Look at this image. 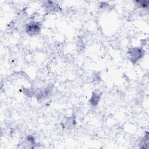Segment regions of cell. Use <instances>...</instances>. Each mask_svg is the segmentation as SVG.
<instances>
[{"label": "cell", "mask_w": 149, "mask_h": 149, "mask_svg": "<svg viewBox=\"0 0 149 149\" xmlns=\"http://www.w3.org/2000/svg\"><path fill=\"white\" fill-rule=\"evenodd\" d=\"M136 3H137V5L139 6V7L143 8H146L148 5V1H136Z\"/></svg>", "instance_id": "obj_8"}, {"label": "cell", "mask_w": 149, "mask_h": 149, "mask_svg": "<svg viewBox=\"0 0 149 149\" xmlns=\"http://www.w3.org/2000/svg\"><path fill=\"white\" fill-rule=\"evenodd\" d=\"M101 95H102V93L101 91L97 90H94L92 93L90 99L89 100L90 104L93 107H96L100 102Z\"/></svg>", "instance_id": "obj_5"}, {"label": "cell", "mask_w": 149, "mask_h": 149, "mask_svg": "<svg viewBox=\"0 0 149 149\" xmlns=\"http://www.w3.org/2000/svg\"><path fill=\"white\" fill-rule=\"evenodd\" d=\"M148 145V134L147 133V134L144 136V137L140 141L139 146L142 148H147Z\"/></svg>", "instance_id": "obj_7"}, {"label": "cell", "mask_w": 149, "mask_h": 149, "mask_svg": "<svg viewBox=\"0 0 149 149\" xmlns=\"http://www.w3.org/2000/svg\"><path fill=\"white\" fill-rule=\"evenodd\" d=\"M76 125V120L74 116H70L69 118H66L65 121L64 122L63 126L66 129H69Z\"/></svg>", "instance_id": "obj_6"}, {"label": "cell", "mask_w": 149, "mask_h": 149, "mask_svg": "<svg viewBox=\"0 0 149 149\" xmlns=\"http://www.w3.org/2000/svg\"><path fill=\"white\" fill-rule=\"evenodd\" d=\"M93 80L94 81H98L99 80H101V77H100V74L98 73H96L95 74H93Z\"/></svg>", "instance_id": "obj_9"}, {"label": "cell", "mask_w": 149, "mask_h": 149, "mask_svg": "<svg viewBox=\"0 0 149 149\" xmlns=\"http://www.w3.org/2000/svg\"><path fill=\"white\" fill-rule=\"evenodd\" d=\"M144 55V51L140 47H132L128 50V56L130 61L136 63L140 60Z\"/></svg>", "instance_id": "obj_1"}, {"label": "cell", "mask_w": 149, "mask_h": 149, "mask_svg": "<svg viewBox=\"0 0 149 149\" xmlns=\"http://www.w3.org/2000/svg\"><path fill=\"white\" fill-rule=\"evenodd\" d=\"M41 27V24L39 22L33 21L26 24L25 30L28 34L34 36L38 34L40 32Z\"/></svg>", "instance_id": "obj_2"}, {"label": "cell", "mask_w": 149, "mask_h": 149, "mask_svg": "<svg viewBox=\"0 0 149 149\" xmlns=\"http://www.w3.org/2000/svg\"><path fill=\"white\" fill-rule=\"evenodd\" d=\"M44 8L47 12H58L61 8L59 5L52 1H47L44 4Z\"/></svg>", "instance_id": "obj_4"}, {"label": "cell", "mask_w": 149, "mask_h": 149, "mask_svg": "<svg viewBox=\"0 0 149 149\" xmlns=\"http://www.w3.org/2000/svg\"><path fill=\"white\" fill-rule=\"evenodd\" d=\"M52 87L51 86H48L36 92L35 91V95L37 99H44L47 98L52 92Z\"/></svg>", "instance_id": "obj_3"}]
</instances>
